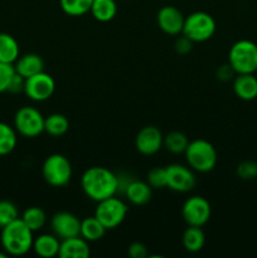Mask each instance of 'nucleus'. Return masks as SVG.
Masks as SVG:
<instances>
[{"instance_id":"1","label":"nucleus","mask_w":257,"mask_h":258,"mask_svg":"<svg viewBox=\"0 0 257 258\" xmlns=\"http://www.w3.org/2000/svg\"><path fill=\"white\" fill-rule=\"evenodd\" d=\"M81 186L90 199L105 201L115 196L120 189V178L103 166H92L83 173Z\"/></svg>"},{"instance_id":"2","label":"nucleus","mask_w":257,"mask_h":258,"mask_svg":"<svg viewBox=\"0 0 257 258\" xmlns=\"http://www.w3.org/2000/svg\"><path fill=\"white\" fill-rule=\"evenodd\" d=\"M34 232L18 218L2 228L0 243L3 249L10 256H23L33 249Z\"/></svg>"},{"instance_id":"3","label":"nucleus","mask_w":257,"mask_h":258,"mask_svg":"<svg viewBox=\"0 0 257 258\" xmlns=\"http://www.w3.org/2000/svg\"><path fill=\"white\" fill-rule=\"evenodd\" d=\"M185 159L188 165L199 173H208L217 165V151L209 141L198 139L189 141L185 151Z\"/></svg>"},{"instance_id":"4","label":"nucleus","mask_w":257,"mask_h":258,"mask_svg":"<svg viewBox=\"0 0 257 258\" xmlns=\"http://www.w3.org/2000/svg\"><path fill=\"white\" fill-rule=\"evenodd\" d=\"M228 63L236 75L254 73L257 71V44L252 40L241 39L234 43L228 53Z\"/></svg>"},{"instance_id":"5","label":"nucleus","mask_w":257,"mask_h":258,"mask_svg":"<svg viewBox=\"0 0 257 258\" xmlns=\"http://www.w3.org/2000/svg\"><path fill=\"white\" fill-rule=\"evenodd\" d=\"M216 32V20L206 12H194L185 18L183 35L191 42H206L211 39Z\"/></svg>"},{"instance_id":"6","label":"nucleus","mask_w":257,"mask_h":258,"mask_svg":"<svg viewBox=\"0 0 257 258\" xmlns=\"http://www.w3.org/2000/svg\"><path fill=\"white\" fill-rule=\"evenodd\" d=\"M44 180L52 186H65L72 178V165L68 158L62 154H52L44 160L42 166Z\"/></svg>"},{"instance_id":"7","label":"nucleus","mask_w":257,"mask_h":258,"mask_svg":"<svg viewBox=\"0 0 257 258\" xmlns=\"http://www.w3.org/2000/svg\"><path fill=\"white\" fill-rule=\"evenodd\" d=\"M44 116L32 106H23L14 116V128L24 138H37L44 131Z\"/></svg>"},{"instance_id":"8","label":"nucleus","mask_w":257,"mask_h":258,"mask_svg":"<svg viewBox=\"0 0 257 258\" xmlns=\"http://www.w3.org/2000/svg\"><path fill=\"white\" fill-rule=\"evenodd\" d=\"M128 212L125 202L116 198L115 196L105 201L98 202L95 211V217L105 226L106 229H113L120 226Z\"/></svg>"},{"instance_id":"9","label":"nucleus","mask_w":257,"mask_h":258,"mask_svg":"<svg viewBox=\"0 0 257 258\" xmlns=\"http://www.w3.org/2000/svg\"><path fill=\"white\" fill-rule=\"evenodd\" d=\"M211 214V204L201 196H193L188 198L184 202L181 208V216L188 226L203 227L209 221Z\"/></svg>"},{"instance_id":"10","label":"nucleus","mask_w":257,"mask_h":258,"mask_svg":"<svg viewBox=\"0 0 257 258\" xmlns=\"http://www.w3.org/2000/svg\"><path fill=\"white\" fill-rule=\"evenodd\" d=\"M55 90V82L53 77L48 73L43 72L37 73L32 77L25 78L24 92L30 100L35 102H43L48 98L52 97Z\"/></svg>"},{"instance_id":"11","label":"nucleus","mask_w":257,"mask_h":258,"mask_svg":"<svg viewBox=\"0 0 257 258\" xmlns=\"http://www.w3.org/2000/svg\"><path fill=\"white\" fill-rule=\"evenodd\" d=\"M165 168L169 189L178 193H186L196 186V175L189 168L180 164H170Z\"/></svg>"},{"instance_id":"12","label":"nucleus","mask_w":257,"mask_h":258,"mask_svg":"<svg viewBox=\"0 0 257 258\" xmlns=\"http://www.w3.org/2000/svg\"><path fill=\"white\" fill-rule=\"evenodd\" d=\"M164 146V136L156 126L149 125L141 128L135 138V148L143 155H154Z\"/></svg>"},{"instance_id":"13","label":"nucleus","mask_w":257,"mask_h":258,"mask_svg":"<svg viewBox=\"0 0 257 258\" xmlns=\"http://www.w3.org/2000/svg\"><path fill=\"white\" fill-rule=\"evenodd\" d=\"M52 231L60 241L72 237L80 236L81 233V221L72 213L68 212H59L55 213L50 219Z\"/></svg>"},{"instance_id":"14","label":"nucleus","mask_w":257,"mask_h":258,"mask_svg":"<svg viewBox=\"0 0 257 258\" xmlns=\"http://www.w3.org/2000/svg\"><path fill=\"white\" fill-rule=\"evenodd\" d=\"M184 20H185V18L181 14L180 10L173 5L163 7L156 15V22H158L159 28L165 34L169 35L180 34L183 32Z\"/></svg>"},{"instance_id":"15","label":"nucleus","mask_w":257,"mask_h":258,"mask_svg":"<svg viewBox=\"0 0 257 258\" xmlns=\"http://www.w3.org/2000/svg\"><path fill=\"white\" fill-rule=\"evenodd\" d=\"M90 244L83 237L77 236L60 241L58 256L60 258H87L90 256Z\"/></svg>"},{"instance_id":"16","label":"nucleus","mask_w":257,"mask_h":258,"mask_svg":"<svg viewBox=\"0 0 257 258\" xmlns=\"http://www.w3.org/2000/svg\"><path fill=\"white\" fill-rule=\"evenodd\" d=\"M14 68L18 75L23 78H28L44 71V60L39 54L27 53L24 55H19V58L15 60Z\"/></svg>"},{"instance_id":"17","label":"nucleus","mask_w":257,"mask_h":258,"mask_svg":"<svg viewBox=\"0 0 257 258\" xmlns=\"http://www.w3.org/2000/svg\"><path fill=\"white\" fill-rule=\"evenodd\" d=\"M233 91L241 100H254L257 97V78L253 73L237 75L233 80Z\"/></svg>"},{"instance_id":"18","label":"nucleus","mask_w":257,"mask_h":258,"mask_svg":"<svg viewBox=\"0 0 257 258\" xmlns=\"http://www.w3.org/2000/svg\"><path fill=\"white\" fill-rule=\"evenodd\" d=\"M60 248V239L53 234H40L33 242V249L40 257L52 258L58 256Z\"/></svg>"},{"instance_id":"19","label":"nucleus","mask_w":257,"mask_h":258,"mask_svg":"<svg viewBox=\"0 0 257 258\" xmlns=\"http://www.w3.org/2000/svg\"><path fill=\"white\" fill-rule=\"evenodd\" d=\"M153 188L148 184V181L133 180L125 186V196L128 201L135 206H144L151 199Z\"/></svg>"},{"instance_id":"20","label":"nucleus","mask_w":257,"mask_h":258,"mask_svg":"<svg viewBox=\"0 0 257 258\" xmlns=\"http://www.w3.org/2000/svg\"><path fill=\"white\" fill-rule=\"evenodd\" d=\"M20 50L17 39L8 33H0V62L14 64Z\"/></svg>"},{"instance_id":"21","label":"nucleus","mask_w":257,"mask_h":258,"mask_svg":"<svg viewBox=\"0 0 257 258\" xmlns=\"http://www.w3.org/2000/svg\"><path fill=\"white\" fill-rule=\"evenodd\" d=\"M106 231L102 223L93 217H87L83 221H81V233L80 236L83 237L88 242H96L105 236Z\"/></svg>"},{"instance_id":"22","label":"nucleus","mask_w":257,"mask_h":258,"mask_svg":"<svg viewBox=\"0 0 257 258\" xmlns=\"http://www.w3.org/2000/svg\"><path fill=\"white\" fill-rule=\"evenodd\" d=\"M90 12L98 22H110L116 17V13H117L116 0H93Z\"/></svg>"},{"instance_id":"23","label":"nucleus","mask_w":257,"mask_h":258,"mask_svg":"<svg viewBox=\"0 0 257 258\" xmlns=\"http://www.w3.org/2000/svg\"><path fill=\"white\" fill-rule=\"evenodd\" d=\"M206 236L201 227L188 226L183 233V246L188 252L196 253L204 247Z\"/></svg>"},{"instance_id":"24","label":"nucleus","mask_w":257,"mask_h":258,"mask_svg":"<svg viewBox=\"0 0 257 258\" xmlns=\"http://www.w3.org/2000/svg\"><path fill=\"white\" fill-rule=\"evenodd\" d=\"M70 128L68 118L62 113H52L44 118V131L53 138L65 135Z\"/></svg>"},{"instance_id":"25","label":"nucleus","mask_w":257,"mask_h":258,"mask_svg":"<svg viewBox=\"0 0 257 258\" xmlns=\"http://www.w3.org/2000/svg\"><path fill=\"white\" fill-rule=\"evenodd\" d=\"M17 131L5 122H0V156L8 155L17 146Z\"/></svg>"},{"instance_id":"26","label":"nucleus","mask_w":257,"mask_h":258,"mask_svg":"<svg viewBox=\"0 0 257 258\" xmlns=\"http://www.w3.org/2000/svg\"><path fill=\"white\" fill-rule=\"evenodd\" d=\"M22 221L33 232H37L45 226L47 216H45V212L39 207H30V208H27L24 211L22 216Z\"/></svg>"},{"instance_id":"27","label":"nucleus","mask_w":257,"mask_h":258,"mask_svg":"<svg viewBox=\"0 0 257 258\" xmlns=\"http://www.w3.org/2000/svg\"><path fill=\"white\" fill-rule=\"evenodd\" d=\"M189 140L185 134L180 131H171L164 136V146L173 154H183L188 146Z\"/></svg>"},{"instance_id":"28","label":"nucleus","mask_w":257,"mask_h":258,"mask_svg":"<svg viewBox=\"0 0 257 258\" xmlns=\"http://www.w3.org/2000/svg\"><path fill=\"white\" fill-rule=\"evenodd\" d=\"M93 0H59L60 8L70 17H81L88 13Z\"/></svg>"},{"instance_id":"29","label":"nucleus","mask_w":257,"mask_h":258,"mask_svg":"<svg viewBox=\"0 0 257 258\" xmlns=\"http://www.w3.org/2000/svg\"><path fill=\"white\" fill-rule=\"evenodd\" d=\"M146 181L153 189L168 188V176H166L165 166H155L151 169L148 173Z\"/></svg>"},{"instance_id":"30","label":"nucleus","mask_w":257,"mask_h":258,"mask_svg":"<svg viewBox=\"0 0 257 258\" xmlns=\"http://www.w3.org/2000/svg\"><path fill=\"white\" fill-rule=\"evenodd\" d=\"M19 218L17 206L9 201H0V228Z\"/></svg>"},{"instance_id":"31","label":"nucleus","mask_w":257,"mask_h":258,"mask_svg":"<svg viewBox=\"0 0 257 258\" xmlns=\"http://www.w3.org/2000/svg\"><path fill=\"white\" fill-rule=\"evenodd\" d=\"M15 73L17 72H15L14 64L0 62V93L9 91L10 83H12Z\"/></svg>"},{"instance_id":"32","label":"nucleus","mask_w":257,"mask_h":258,"mask_svg":"<svg viewBox=\"0 0 257 258\" xmlns=\"http://www.w3.org/2000/svg\"><path fill=\"white\" fill-rule=\"evenodd\" d=\"M237 175L242 180H253L257 178V163L251 160L242 161L237 166Z\"/></svg>"},{"instance_id":"33","label":"nucleus","mask_w":257,"mask_h":258,"mask_svg":"<svg viewBox=\"0 0 257 258\" xmlns=\"http://www.w3.org/2000/svg\"><path fill=\"white\" fill-rule=\"evenodd\" d=\"M128 256L131 258H145L148 256V248L140 242H134L128 246Z\"/></svg>"},{"instance_id":"34","label":"nucleus","mask_w":257,"mask_h":258,"mask_svg":"<svg viewBox=\"0 0 257 258\" xmlns=\"http://www.w3.org/2000/svg\"><path fill=\"white\" fill-rule=\"evenodd\" d=\"M191 47H193V42L189 38H186L185 35L179 37L175 40V50L179 54H186V53L190 52Z\"/></svg>"},{"instance_id":"35","label":"nucleus","mask_w":257,"mask_h":258,"mask_svg":"<svg viewBox=\"0 0 257 258\" xmlns=\"http://www.w3.org/2000/svg\"><path fill=\"white\" fill-rule=\"evenodd\" d=\"M24 85H25V78H23L22 76L15 73L14 78H13L12 83H10V87L8 92H13V93L24 92Z\"/></svg>"},{"instance_id":"36","label":"nucleus","mask_w":257,"mask_h":258,"mask_svg":"<svg viewBox=\"0 0 257 258\" xmlns=\"http://www.w3.org/2000/svg\"><path fill=\"white\" fill-rule=\"evenodd\" d=\"M233 75H236V72H234L233 68L229 66V63L228 64L221 66V67L218 68V71H217V77L221 81L231 80V78L233 77Z\"/></svg>"},{"instance_id":"37","label":"nucleus","mask_w":257,"mask_h":258,"mask_svg":"<svg viewBox=\"0 0 257 258\" xmlns=\"http://www.w3.org/2000/svg\"><path fill=\"white\" fill-rule=\"evenodd\" d=\"M8 256H9V254L7 253V252H0V258H7Z\"/></svg>"}]
</instances>
